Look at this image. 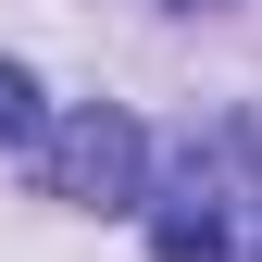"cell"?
<instances>
[{
	"label": "cell",
	"instance_id": "cell-1",
	"mask_svg": "<svg viewBox=\"0 0 262 262\" xmlns=\"http://www.w3.org/2000/svg\"><path fill=\"white\" fill-rule=\"evenodd\" d=\"M38 187H50V200H75V212H138V187H150V138H138V113L75 100V113L50 125V150H38Z\"/></svg>",
	"mask_w": 262,
	"mask_h": 262
},
{
	"label": "cell",
	"instance_id": "cell-2",
	"mask_svg": "<svg viewBox=\"0 0 262 262\" xmlns=\"http://www.w3.org/2000/svg\"><path fill=\"white\" fill-rule=\"evenodd\" d=\"M187 162L225 212V262H262V125H212V138H187Z\"/></svg>",
	"mask_w": 262,
	"mask_h": 262
},
{
	"label": "cell",
	"instance_id": "cell-3",
	"mask_svg": "<svg viewBox=\"0 0 262 262\" xmlns=\"http://www.w3.org/2000/svg\"><path fill=\"white\" fill-rule=\"evenodd\" d=\"M25 138H38V75L0 62V150H25Z\"/></svg>",
	"mask_w": 262,
	"mask_h": 262
},
{
	"label": "cell",
	"instance_id": "cell-4",
	"mask_svg": "<svg viewBox=\"0 0 262 262\" xmlns=\"http://www.w3.org/2000/svg\"><path fill=\"white\" fill-rule=\"evenodd\" d=\"M162 13H225V0H162Z\"/></svg>",
	"mask_w": 262,
	"mask_h": 262
}]
</instances>
